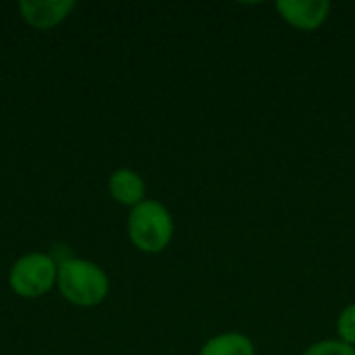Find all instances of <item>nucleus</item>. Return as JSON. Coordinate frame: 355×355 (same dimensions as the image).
I'll use <instances>...</instances> for the list:
<instances>
[{
  "label": "nucleus",
  "mask_w": 355,
  "mask_h": 355,
  "mask_svg": "<svg viewBox=\"0 0 355 355\" xmlns=\"http://www.w3.org/2000/svg\"><path fill=\"white\" fill-rule=\"evenodd\" d=\"M56 285L60 293L77 306H98L108 293L106 272L87 260L69 258L58 264Z\"/></svg>",
  "instance_id": "obj_1"
},
{
  "label": "nucleus",
  "mask_w": 355,
  "mask_h": 355,
  "mask_svg": "<svg viewBox=\"0 0 355 355\" xmlns=\"http://www.w3.org/2000/svg\"><path fill=\"white\" fill-rule=\"evenodd\" d=\"M175 233V223L171 212L156 200H144L131 210L129 216V237L133 245L146 254L162 252Z\"/></svg>",
  "instance_id": "obj_2"
},
{
  "label": "nucleus",
  "mask_w": 355,
  "mask_h": 355,
  "mask_svg": "<svg viewBox=\"0 0 355 355\" xmlns=\"http://www.w3.org/2000/svg\"><path fill=\"white\" fill-rule=\"evenodd\" d=\"M58 264L48 254H27L10 270V287L23 297H37L56 283Z\"/></svg>",
  "instance_id": "obj_3"
},
{
  "label": "nucleus",
  "mask_w": 355,
  "mask_h": 355,
  "mask_svg": "<svg viewBox=\"0 0 355 355\" xmlns=\"http://www.w3.org/2000/svg\"><path fill=\"white\" fill-rule=\"evenodd\" d=\"M333 4L329 0H281L277 2V10L285 23L300 31H314L331 15Z\"/></svg>",
  "instance_id": "obj_4"
},
{
  "label": "nucleus",
  "mask_w": 355,
  "mask_h": 355,
  "mask_svg": "<svg viewBox=\"0 0 355 355\" xmlns=\"http://www.w3.org/2000/svg\"><path fill=\"white\" fill-rule=\"evenodd\" d=\"M75 8L73 0H23L21 12L33 27L46 29L60 23Z\"/></svg>",
  "instance_id": "obj_5"
},
{
  "label": "nucleus",
  "mask_w": 355,
  "mask_h": 355,
  "mask_svg": "<svg viewBox=\"0 0 355 355\" xmlns=\"http://www.w3.org/2000/svg\"><path fill=\"white\" fill-rule=\"evenodd\" d=\"M108 189H110V196L119 202V204H125V206H137L144 202V196H146V183L144 179L131 171V168H119L110 175L108 179Z\"/></svg>",
  "instance_id": "obj_6"
},
{
  "label": "nucleus",
  "mask_w": 355,
  "mask_h": 355,
  "mask_svg": "<svg viewBox=\"0 0 355 355\" xmlns=\"http://www.w3.org/2000/svg\"><path fill=\"white\" fill-rule=\"evenodd\" d=\"M200 355H256V345L248 335L231 331L206 341Z\"/></svg>",
  "instance_id": "obj_7"
},
{
  "label": "nucleus",
  "mask_w": 355,
  "mask_h": 355,
  "mask_svg": "<svg viewBox=\"0 0 355 355\" xmlns=\"http://www.w3.org/2000/svg\"><path fill=\"white\" fill-rule=\"evenodd\" d=\"M302 355H355V347L339 339H327L310 345Z\"/></svg>",
  "instance_id": "obj_8"
},
{
  "label": "nucleus",
  "mask_w": 355,
  "mask_h": 355,
  "mask_svg": "<svg viewBox=\"0 0 355 355\" xmlns=\"http://www.w3.org/2000/svg\"><path fill=\"white\" fill-rule=\"evenodd\" d=\"M337 333H339V341L355 347V304H349L339 314V318H337Z\"/></svg>",
  "instance_id": "obj_9"
}]
</instances>
